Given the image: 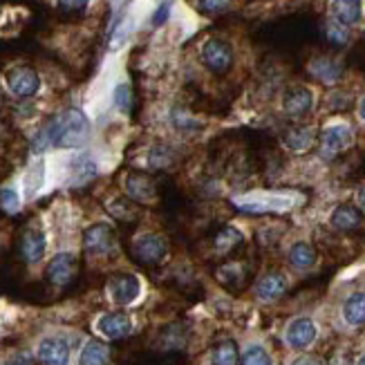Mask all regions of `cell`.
Returning a JSON list of instances; mask_svg holds the SVG:
<instances>
[{"instance_id":"obj_1","label":"cell","mask_w":365,"mask_h":365,"mask_svg":"<svg viewBox=\"0 0 365 365\" xmlns=\"http://www.w3.org/2000/svg\"><path fill=\"white\" fill-rule=\"evenodd\" d=\"M90 139V121L83 110L68 108L54 119L45 123V128L36 135L34 148L36 153L45 148H78Z\"/></svg>"},{"instance_id":"obj_2","label":"cell","mask_w":365,"mask_h":365,"mask_svg":"<svg viewBox=\"0 0 365 365\" xmlns=\"http://www.w3.org/2000/svg\"><path fill=\"white\" fill-rule=\"evenodd\" d=\"M305 202L296 190H251L245 195H235L233 204L247 213H287Z\"/></svg>"},{"instance_id":"obj_3","label":"cell","mask_w":365,"mask_h":365,"mask_svg":"<svg viewBox=\"0 0 365 365\" xmlns=\"http://www.w3.org/2000/svg\"><path fill=\"white\" fill-rule=\"evenodd\" d=\"M130 253L139 264H160L168 256V240L160 233H139L130 245Z\"/></svg>"},{"instance_id":"obj_4","label":"cell","mask_w":365,"mask_h":365,"mask_svg":"<svg viewBox=\"0 0 365 365\" xmlns=\"http://www.w3.org/2000/svg\"><path fill=\"white\" fill-rule=\"evenodd\" d=\"M200 58L213 74H227L233 68V47L225 38H206L200 47Z\"/></svg>"},{"instance_id":"obj_5","label":"cell","mask_w":365,"mask_h":365,"mask_svg":"<svg viewBox=\"0 0 365 365\" xmlns=\"http://www.w3.org/2000/svg\"><path fill=\"white\" fill-rule=\"evenodd\" d=\"M321 155L331 160V157H336L339 153L347 150L352 146L354 141V130L350 128L347 123H329L323 128L321 133Z\"/></svg>"},{"instance_id":"obj_6","label":"cell","mask_w":365,"mask_h":365,"mask_svg":"<svg viewBox=\"0 0 365 365\" xmlns=\"http://www.w3.org/2000/svg\"><path fill=\"white\" fill-rule=\"evenodd\" d=\"M316 336H319V327H316V323L307 319V316H298V319H294L287 325V329H284V343L298 352L312 347Z\"/></svg>"},{"instance_id":"obj_7","label":"cell","mask_w":365,"mask_h":365,"mask_svg":"<svg viewBox=\"0 0 365 365\" xmlns=\"http://www.w3.org/2000/svg\"><path fill=\"white\" fill-rule=\"evenodd\" d=\"M7 88L14 97L19 99H29L34 97L41 88V78L36 74V70H31L27 66H19L7 72Z\"/></svg>"},{"instance_id":"obj_8","label":"cell","mask_w":365,"mask_h":365,"mask_svg":"<svg viewBox=\"0 0 365 365\" xmlns=\"http://www.w3.org/2000/svg\"><path fill=\"white\" fill-rule=\"evenodd\" d=\"M108 294H110V298H113V303H117L121 307L133 305L141 294V282L133 274H119L115 278H110Z\"/></svg>"},{"instance_id":"obj_9","label":"cell","mask_w":365,"mask_h":365,"mask_svg":"<svg viewBox=\"0 0 365 365\" xmlns=\"http://www.w3.org/2000/svg\"><path fill=\"white\" fill-rule=\"evenodd\" d=\"M314 108V92L305 86H294L284 92L282 97V110L292 119H303L312 113Z\"/></svg>"},{"instance_id":"obj_10","label":"cell","mask_w":365,"mask_h":365,"mask_svg":"<svg viewBox=\"0 0 365 365\" xmlns=\"http://www.w3.org/2000/svg\"><path fill=\"white\" fill-rule=\"evenodd\" d=\"M83 247L92 256H106L115 249V231L110 225H92L83 233Z\"/></svg>"},{"instance_id":"obj_11","label":"cell","mask_w":365,"mask_h":365,"mask_svg":"<svg viewBox=\"0 0 365 365\" xmlns=\"http://www.w3.org/2000/svg\"><path fill=\"white\" fill-rule=\"evenodd\" d=\"M76 276V258L72 253H56L45 269V278L56 287H66Z\"/></svg>"},{"instance_id":"obj_12","label":"cell","mask_w":365,"mask_h":365,"mask_svg":"<svg viewBox=\"0 0 365 365\" xmlns=\"http://www.w3.org/2000/svg\"><path fill=\"white\" fill-rule=\"evenodd\" d=\"M97 329L101 336L110 341H119L133 331V321H130V316L123 312H110V314H103L97 321Z\"/></svg>"},{"instance_id":"obj_13","label":"cell","mask_w":365,"mask_h":365,"mask_svg":"<svg viewBox=\"0 0 365 365\" xmlns=\"http://www.w3.org/2000/svg\"><path fill=\"white\" fill-rule=\"evenodd\" d=\"M289 289V280L282 272H267L258 282H256V298L262 300V303H274L280 296H284V292Z\"/></svg>"},{"instance_id":"obj_14","label":"cell","mask_w":365,"mask_h":365,"mask_svg":"<svg viewBox=\"0 0 365 365\" xmlns=\"http://www.w3.org/2000/svg\"><path fill=\"white\" fill-rule=\"evenodd\" d=\"M36 356L43 365H68L70 363V345L66 339H56V336L43 339L36 350Z\"/></svg>"},{"instance_id":"obj_15","label":"cell","mask_w":365,"mask_h":365,"mask_svg":"<svg viewBox=\"0 0 365 365\" xmlns=\"http://www.w3.org/2000/svg\"><path fill=\"white\" fill-rule=\"evenodd\" d=\"M329 227L341 233L359 231L363 227V213L354 204H341L329 215Z\"/></svg>"},{"instance_id":"obj_16","label":"cell","mask_w":365,"mask_h":365,"mask_svg":"<svg viewBox=\"0 0 365 365\" xmlns=\"http://www.w3.org/2000/svg\"><path fill=\"white\" fill-rule=\"evenodd\" d=\"M331 21L343 27H354L363 19V0H331L329 3Z\"/></svg>"},{"instance_id":"obj_17","label":"cell","mask_w":365,"mask_h":365,"mask_svg":"<svg viewBox=\"0 0 365 365\" xmlns=\"http://www.w3.org/2000/svg\"><path fill=\"white\" fill-rule=\"evenodd\" d=\"M309 74L325 86H334L343 76V63L331 56H319L309 63Z\"/></svg>"},{"instance_id":"obj_18","label":"cell","mask_w":365,"mask_h":365,"mask_svg":"<svg viewBox=\"0 0 365 365\" xmlns=\"http://www.w3.org/2000/svg\"><path fill=\"white\" fill-rule=\"evenodd\" d=\"M123 188H125V193H128V197L135 202H150L157 193L155 180L148 173H130L123 182Z\"/></svg>"},{"instance_id":"obj_19","label":"cell","mask_w":365,"mask_h":365,"mask_svg":"<svg viewBox=\"0 0 365 365\" xmlns=\"http://www.w3.org/2000/svg\"><path fill=\"white\" fill-rule=\"evenodd\" d=\"M316 141V133L309 125H292L282 133V144L292 153H307Z\"/></svg>"},{"instance_id":"obj_20","label":"cell","mask_w":365,"mask_h":365,"mask_svg":"<svg viewBox=\"0 0 365 365\" xmlns=\"http://www.w3.org/2000/svg\"><path fill=\"white\" fill-rule=\"evenodd\" d=\"M287 262L298 269V272H307L316 262H319V253H316L314 245L307 240H298L287 251Z\"/></svg>"},{"instance_id":"obj_21","label":"cell","mask_w":365,"mask_h":365,"mask_svg":"<svg viewBox=\"0 0 365 365\" xmlns=\"http://www.w3.org/2000/svg\"><path fill=\"white\" fill-rule=\"evenodd\" d=\"M341 316L350 327H363L365 325V292H352L343 300Z\"/></svg>"},{"instance_id":"obj_22","label":"cell","mask_w":365,"mask_h":365,"mask_svg":"<svg viewBox=\"0 0 365 365\" xmlns=\"http://www.w3.org/2000/svg\"><path fill=\"white\" fill-rule=\"evenodd\" d=\"M45 249H47V240H45V233L38 229H29L23 235V242H21V251H23V258L29 264H36L43 260L45 256Z\"/></svg>"},{"instance_id":"obj_23","label":"cell","mask_w":365,"mask_h":365,"mask_svg":"<svg viewBox=\"0 0 365 365\" xmlns=\"http://www.w3.org/2000/svg\"><path fill=\"white\" fill-rule=\"evenodd\" d=\"M97 175H99V166H97V162H94L88 153L76 155L74 160L70 162V178H72L74 186L88 184L90 180H94Z\"/></svg>"},{"instance_id":"obj_24","label":"cell","mask_w":365,"mask_h":365,"mask_svg":"<svg viewBox=\"0 0 365 365\" xmlns=\"http://www.w3.org/2000/svg\"><path fill=\"white\" fill-rule=\"evenodd\" d=\"M81 365H108L110 363V347L101 341H90L81 350Z\"/></svg>"},{"instance_id":"obj_25","label":"cell","mask_w":365,"mask_h":365,"mask_svg":"<svg viewBox=\"0 0 365 365\" xmlns=\"http://www.w3.org/2000/svg\"><path fill=\"white\" fill-rule=\"evenodd\" d=\"M175 164V150L166 144H157L148 153V166L153 170H166Z\"/></svg>"},{"instance_id":"obj_26","label":"cell","mask_w":365,"mask_h":365,"mask_svg":"<svg viewBox=\"0 0 365 365\" xmlns=\"http://www.w3.org/2000/svg\"><path fill=\"white\" fill-rule=\"evenodd\" d=\"M170 123H173V128L180 133H195L202 128V123L190 115L186 108H180V106L170 110Z\"/></svg>"},{"instance_id":"obj_27","label":"cell","mask_w":365,"mask_h":365,"mask_svg":"<svg viewBox=\"0 0 365 365\" xmlns=\"http://www.w3.org/2000/svg\"><path fill=\"white\" fill-rule=\"evenodd\" d=\"M240 365H274V359L267 352L264 345L251 343L245 347V352L240 356Z\"/></svg>"},{"instance_id":"obj_28","label":"cell","mask_w":365,"mask_h":365,"mask_svg":"<svg viewBox=\"0 0 365 365\" xmlns=\"http://www.w3.org/2000/svg\"><path fill=\"white\" fill-rule=\"evenodd\" d=\"M240 363V352L233 341H222L213 350V365H237Z\"/></svg>"},{"instance_id":"obj_29","label":"cell","mask_w":365,"mask_h":365,"mask_svg":"<svg viewBox=\"0 0 365 365\" xmlns=\"http://www.w3.org/2000/svg\"><path fill=\"white\" fill-rule=\"evenodd\" d=\"M242 233L237 231L235 227H225L222 229L217 235H215V249L220 251V253H227V251H231V249H235L237 245L242 242Z\"/></svg>"},{"instance_id":"obj_30","label":"cell","mask_w":365,"mask_h":365,"mask_svg":"<svg viewBox=\"0 0 365 365\" xmlns=\"http://www.w3.org/2000/svg\"><path fill=\"white\" fill-rule=\"evenodd\" d=\"M325 38L329 45L334 47H345L347 43H350V29L343 27L341 23L336 21H327L325 23Z\"/></svg>"},{"instance_id":"obj_31","label":"cell","mask_w":365,"mask_h":365,"mask_svg":"<svg viewBox=\"0 0 365 365\" xmlns=\"http://www.w3.org/2000/svg\"><path fill=\"white\" fill-rule=\"evenodd\" d=\"M113 101L117 106V110H121L123 115H128L133 110V103H135V97H133V88L128 83H119L115 88V94H113Z\"/></svg>"},{"instance_id":"obj_32","label":"cell","mask_w":365,"mask_h":365,"mask_svg":"<svg viewBox=\"0 0 365 365\" xmlns=\"http://www.w3.org/2000/svg\"><path fill=\"white\" fill-rule=\"evenodd\" d=\"M110 213H113L115 217H119L121 222H130V220L137 217L135 204L130 200H125V197H119V200H115L113 204H110Z\"/></svg>"},{"instance_id":"obj_33","label":"cell","mask_w":365,"mask_h":365,"mask_svg":"<svg viewBox=\"0 0 365 365\" xmlns=\"http://www.w3.org/2000/svg\"><path fill=\"white\" fill-rule=\"evenodd\" d=\"M41 186H43V162L34 164V166H31V170L27 173V178H25L27 197H34L36 190H41Z\"/></svg>"},{"instance_id":"obj_34","label":"cell","mask_w":365,"mask_h":365,"mask_svg":"<svg viewBox=\"0 0 365 365\" xmlns=\"http://www.w3.org/2000/svg\"><path fill=\"white\" fill-rule=\"evenodd\" d=\"M233 7V0H197V9L206 16L227 14Z\"/></svg>"},{"instance_id":"obj_35","label":"cell","mask_w":365,"mask_h":365,"mask_svg":"<svg viewBox=\"0 0 365 365\" xmlns=\"http://www.w3.org/2000/svg\"><path fill=\"white\" fill-rule=\"evenodd\" d=\"M0 204H3V209L9 211V213L19 211L21 209V197H19V193H16V188L7 186V188L0 190Z\"/></svg>"},{"instance_id":"obj_36","label":"cell","mask_w":365,"mask_h":365,"mask_svg":"<svg viewBox=\"0 0 365 365\" xmlns=\"http://www.w3.org/2000/svg\"><path fill=\"white\" fill-rule=\"evenodd\" d=\"M220 278H222V282H237L245 278V272L237 262H229L220 269Z\"/></svg>"},{"instance_id":"obj_37","label":"cell","mask_w":365,"mask_h":365,"mask_svg":"<svg viewBox=\"0 0 365 365\" xmlns=\"http://www.w3.org/2000/svg\"><path fill=\"white\" fill-rule=\"evenodd\" d=\"M170 9H173V3H170V0H162V3L155 7V14H153V27H162V25L170 19Z\"/></svg>"},{"instance_id":"obj_38","label":"cell","mask_w":365,"mask_h":365,"mask_svg":"<svg viewBox=\"0 0 365 365\" xmlns=\"http://www.w3.org/2000/svg\"><path fill=\"white\" fill-rule=\"evenodd\" d=\"M56 5L63 14H81L90 5V0H56Z\"/></svg>"},{"instance_id":"obj_39","label":"cell","mask_w":365,"mask_h":365,"mask_svg":"<svg viewBox=\"0 0 365 365\" xmlns=\"http://www.w3.org/2000/svg\"><path fill=\"white\" fill-rule=\"evenodd\" d=\"M292 365H323V361L316 356H298Z\"/></svg>"},{"instance_id":"obj_40","label":"cell","mask_w":365,"mask_h":365,"mask_svg":"<svg viewBox=\"0 0 365 365\" xmlns=\"http://www.w3.org/2000/svg\"><path fill=\"white\" fill-rule=\"evenodd\" d=\"M3 365H31V361L23 354H16V356H9Z\"/></svg>"},{"instance_id":"obj_41","label":"cell","mask_w":365,"mask_h":365,"mask_svg":"<svg viewBox=\"0 0 365 365\" xmlns=\"http://www.w3.org/2000/svg\"><path fill=\"white\" fill-rule=\"evenodd\" d=\"M356 202H359V209L365 211V184L359 188V193H356Z\"/></svg>"},{"instance_id":"obj_42","label":"cell","mask_w":365,"mask_h":365,"mask_svg":"<svg viewBox=\"0 0 365 365\" xmlns=\"http://www.w3.org/2000/svg\"><path fill=\"white\" fill-rule=\"evenodd\" d=\"M359 117L365 121V97L361 99V103H359Z\"/></svg>"},{"instance_id":"obj_43","label":"cell","mask_w":365,"mask_h":365,"mask_svg":"<svg viewBox=\"0 0 365 365\" xmlns=\"http://www.w3.org/2000/svg\"><path fill=\"white\" fill-rule=\"evenodd\" d=\"M356 365H365V354H361V356H359V361H356Z\"/></svg>"},{"instance_id":"obj_44","label":"cell","mask_w":365,"mask_h":365,"mask_svg":"<svg viewBox=\"0 0 365 365\" xmlns=\"http://www.w3.org/2000/svg\"><path fill=\"white\" fill-rule=\"evenodd\" d=\"M0 103H3V101H0Z\"/></svg>"}]
</instances>
